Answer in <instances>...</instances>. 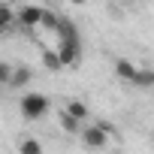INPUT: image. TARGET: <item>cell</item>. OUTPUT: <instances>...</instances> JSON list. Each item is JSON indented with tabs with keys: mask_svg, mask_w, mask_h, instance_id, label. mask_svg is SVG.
<instances>
[{
	"mask_svg": "<svg viewBox=\"0 0 154 154\" xmlns=\"http://www.w3.org/2000/svg\"><path fill=\"white\" fill-rule=\"evenodd\" d=\"M48 106H51V100H48L45 94L30 91V94H24V97H21V115H24L27 121H36V118L48 115Z\"/></svg>",
	"mask_w": 154,
	"mask_h": 154,
	"instance_id": "obj_1",
	"label": "cell"
},
{
	"mask_svg": "<svg viewBox=\"0 0 154 154\" xmlns=\"http://www.w3.org/2000/svg\"><path fill=\"white\" fill-rule=\"evenodd\" d=\"M109 133H112L109 124H91V127L82 130V142H85V148H106L109 145Z\"/></svg>",
	"mask_w": 154,
	"mask_h": 154,
	"instance_id": "obj_2",
	"label": "cell"
},
{
	"mask_svg": "<svg viewBox=\"0 0 154 154\" xmlns=\"http://www.w3.org/2000/svg\"><path fill=\"white\" fill-rule=\"evenodd\" d=\"M57 51H60V60H63V66H75V63H79V57H82V42H79V36L60 39Z\"/></svg>",
	"mask_w": 154,
	"mask_h": 154,
	"instance_id": "obj_3",
	"label": "cell"
},
{
	"mask_svg": "<svg viewBox=\"0 0 154 154\" xmlns=\"http://www.w3.org/2000/svg\"><path fill=\"white\" fill-rule=\"evenodd\" d=\"M42 6H21L18 9V24L21 27H42Z\"/></svg>",
	"mask_w": 154,
	"mask_h": 154,
	"instance_id": "obj_4",
	"label": "cell"
},
{
	"mask_svg": "<svg viewBox=\"0 0 154 154\" xmlns=\"http://www.w3.org/2000/svg\"><path fill=\"white\" fill-rule=\"evenodd\" d=\"M115 72L121 75L124 82H130V85H133V79H136V72H139V69H136L130 60H118V63H115Z\"/></svg>",
	"mask_w": 154,
	"mask_h": 154,
	"instance_id": "obj_5",
	"label": "cell"
},
{
	"mask_svg": "<svg viewBox=\"0 0 154 154\" xmlns=\"http://www.w3.org/2000/svg\"><path fill=\"white\" fill-rule=\"evenodd\" d=\"M60 127H63L66 133H82V121L75 118V115H69L66 109L60 112Z\"/></svg>",
	"mask_w": 154,
	"mask_h": 154,
	"instance_id": "obj_6",
	"label": "cell"
},
{
	"mask_svg": "<svg viewBox=\"0 0 154 154\" xmlns=\"http://www.w3.org/2000/svg\"><path fill=\"white\" fill-rule=\"evenodd\" d=\"M69 115H75V118H79V121H85L88 118V106L82 103V100H66V106H63Z\"/></svg>",
	"mask_w": 154,
	"mask_h": 154,
	"instance_id": "obj_7",
	"label": "cell"
},
{
	"mask_svg": "<svg viewBox=\"0 0 154 154\" xmlns=\"http://www.w3.org/2000/svg\"><path fill=\"white\" fill-rule=\"evenodd\" d=\"M27 82H30V69H27V66L12 69V82H9V88H21V85H27Z\"/></svg>",
	"mask_w": 154,
	"mask_h": 154,
	"instance_id": "obj_8",
	"label": "cell"
},
{
	"mask_svg": "<svg viewBox=\"0 0 154 154\" xmlns=\"http://www.w3.org/2000/svg\"><path fill=\"white\" fill-rule=\"evenodd\" d=\"M42 63H45L48 69H60V66H63L60 51H57V48H54V51H42Z\"/></svg>",
	"mask_w": 154,
	"mask_h": 154,
	"instance_id": "obj_9",
	"label": "cell"
},
{
	"mask_svg": "<svg viewBox=\"0 0 154 154\" xmlns=\"http://www.w3.org/2000/svg\"><path fill=\"white\" fill-rule=\"evenodd\" d=\"M133 85H139V88H151V85H154V72H151V69H139L136 79H133Z\"/></svg>",
	"mask_w": 154,
	"mask_h": 154,
	"instance_id": "obj_10",
	"label": "cell"
},
{
	"mask_svg": "<svg viewBox=\"0 0 154 154\" xmlns=\"http://www.w3.org/2000/svg\"><path fill=\"white\" fill-rule=\"evenodd\" d=\"M57 24H60V18H57L51 9H45V12H42V27L51 30V33H57Z\"/></svg>",
	"mask_w": 154,
	"mask_h": 154,
	"instance_id": "obj_11",
	"label": "cell"
},
{
	"mask_svg": "<svg viewBox=\"0 0 154 154\" xmlns=\"http://www.w3.org/2000/svg\"><path fill=\"white\" fill-rule=\"evenodd\" d=\"M18 151H21V154H42V145H39L36 139H24V142L18 145Z\"/></svg>",
	"mask_w": 154,
	"mask_h": 154,
	"instance_id": "obj_12",
	"label": "cell"
},
{
	"mask_svg": "<svg viewBox=\"0 0 154 154\" xmlns=\"http://www.w3.org/2000/svg\"><path fill=\"white\" fill-rule=\"evenodd\" d=\"M0 82L9 88V82H12V66H9V63H3V66H0Z\"/></svg>",
	"mask_w": 154,
	"mask_h": 154,
	"instance_id": "obj_13",
	"label": "cell"
},
{
	"mask_svg": "<svg viewBox=\"0 0 154 154\" xmlns=\"http://www.w3.org/2000/svg\"><path fill=\"white\" fill-rule=\"evenodd\" d=\"M9 27H12V9L3 6V30H9Z\"/></svg>",
	"mask_w": 154,
	"mask_h": 154,
	"instance_id": "obj_14",
	"label": "cell"
},
{
	"mask_svg": "<svg viewBox=\"0 0 154 154\" xmlns=\"http://www.w3.org/2000/svg\"><path fill=\"white\" fill-rule=\"evenodd\" d=\"M88 3V0H72V6H85Z\"/></svg>",
	"mask_w": 154,
	"mask_h": 154,
	"instance_id": "obj_15",
	"label": "cell"
}]
</instances>
